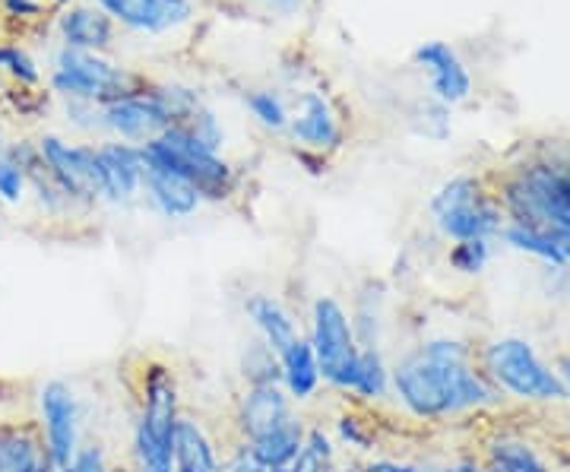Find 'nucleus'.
I'll list each match as a JSON object with an SVG mask.
<instances>
[{
  "label": "nucleus",
  "instance_id": "nucleus-1",
  "mask_svg": "<svg viewBox=\"0 0 570 472\" xmlns=\"http://www.w3.org/2000/svg\"><path fill=\"white\" fill-rule=\"evenodd\" d=\"M390 393L415 422L441 425L472 412L498 410L504 396L479 365L475 346L460 336H428L390 368Z\"/></svg>",
  "mask_w": 570,
  "mask_h": 472
},
{
  "label": "nucleus",
  "instance_id": "nucleus-2",
  "mask_svg": "<svg viewBox=\"0 0 570 472\" xmlns=\"http://www.w3.org/2000/svg\"><path fill=\"white\" fill-rule=\"evenodd\" d=\"M479 355L494 391L527 406H558L568 403L558 371L527 336H494Z\"/></svg>",
  "mask_w": 570,
  "mask_h": 472
},
{
  "label": "nucleus",
  "instance_id": "nucleus-3",
  "mask_svg": "<svg viewBox=\"0 0 570 472\" xmlns=\"http://www.w3.org/2000/svg\"><path fill=\"white\" fill-rule=\"evenodd\" d=\"M142 165L149 168H165L171 175L184 178L187 185L200 194V200H228L235 190V171L232 165L219 159V153L206 149L190 130L184 127H168L159 137L146 140L140 146Z\"/></svg>",
  "mask_w": 570,
  "mask_h": 472
},
{
  "label": "nucleus",
  "instance_id": "nucleus-4",
  "mask_svg": "<svg viewBox=\"0 0 570 472\" xmlns=\"http://www.w3.org/2000/svg\"><path fill=\"white\" fill-rule=\"evenodd\" d=\"M431 216L438 232L450 242H469V238H501L508 226V216L501 204L491 197L485 185L472 175H456L434 190L431 197Z\"/></svg>",
  "mask_w": 570,
  "mask_h": 472
},
{
  "label": "nucleus",
  "instance_id": "nucleus-5",
  "mask_svg": "<svg viewBox=\"0 0 570 472\" xmlns=\"http://www.w3.org/2000/svg\"><path fill=\"white\" fill-rule=\"evenodd\" d=\"M317 368H321V381L330 384L333 391L352 393V381H355V368H358V340L352 330V317H348L346 305L333 295H317L311 305V336H307Z\"/></svg>",
  "mask_w": 570,
  "mask_h": 472
},
{
  "label": "nucleus",
  "instance_id": "nucleus-6",
  "mask_svg": "<svg viewBox=\"0 0 570 472\" xmlns=\"http://www.w3.org/2000/svg\"><path fill=\"white\" fill-rule=\"evenodd\" d=\"M51 89L67 96L70 102L111 105L127 96H137L146 86L124 67L102 61L92 51H77V48H61L55 58V73H51Z\"/></svg>",
  "mask_w": 570,
  "mask_h": 472
},
{
  "label": "nucleus",
  "instance_id": "nucleus-7",
  "mask_svg": "<svg viewBox=\"0 0 570 472\" xmlns=\"http://www.w3.org/2000/svg\"><path fill=\"white\" fill-rule=\"evenodd\" d=\"M181 419V391L178 377L165 362L146 358L137 374V429L175 451V429Z\"/></svg>",
  "mask_w": 570,
  "mask_h": 472
},
{
  "label": "nucleus",
  "instance_id": "nucleus-8",
  "mask_svg": "<svg viewBox=\"0 0 570 472\" xmlns=\"http://www.w3.org/2000/svg\"><path fill=\"white\" fill-rule=\"evenodd\" d=\"M39 156L70 204H96L102 197V168L96 146L67 144L48 134L39 140Z\"/></svg>",
  "mask_w": 570,
  "mask_h": 472
},
{
  "label": "nucleus",
  "instance_id": "nucleus-9",
  "mask_svg": "<svg viewBox=\"0 0 570 472\" xmlns=\"http://www.w3.org/2000/svg\"><path fill=\"white\" fill-rule=\"evenodd\" d=\"M39 425L45 453L55 466H67L80 448V400L70 384L48 381L39 391Z\"/></svg>",
  "mask_w": 570,
  "mask_h": 472
},
{
  "label": "nucleus",
  "instance_id": "nucleus-10",
  "mask_svg": "<svg viewBox=\"0 0 570 472\" xmlns=\"http://www.w3.org/2000/svg\"><path fill=\"white\" fill-rule=\"evenodd\" d=\"M102 127L118 134L127 144H146L171 127V115L165 108L163 89H142L137 96H127L118 102L102 105Z\"/></svg>",
  "mask_w": 570,
  "mask_h": 472
},
{
  "label": "nucleus",
  "instance_id": "nucleus-11",
  "mask_svg": "<svg viewBox=\"0 0 570 472\" xmlns=\"http://www.w3.org/2000/svg\"><path fill=\"white\" fill-rule=\"evenodd\" d=\"M292 396L283 387H245L235 406V429L242 441H254L292 419Z\"/></svg>",
  "mask_w": 570,
  "mask_h": 472
},
{
  "label": "nucleus",
  "instance_id": "nucleus-12",
  "mask_svg": "<svg viewBox=\"0 0 570 472\" xmlns=\"http://www.w3.org/2000/svg\"><path fill=\"white\" fill-rule=\"evenodd\" d=\"M99 10L137 32H165L194 13L190 0H99Z\"/></svg>",
  "mask_w": 570,
  "mask_h": 472
},
{
  "label": "nucleus",
  "instance_id": "nucleus-13",
  "mask_svg": "<svg viewBox=\"0 0 570 472\" xmlns=\"http://www.w3.org/2000/svg\"><path fill=\"white\" fill-rule=\"evenodd\" d=\"M415 63H422L431 77V89L438 96L441 105H456L463 102L472 89V80H469V70L463 67V61L456 58V51L444 45V41H428L415 51Z\"/></svg>",
  "mask_w": 570,
  "mask_h": 472
},
{
  "label": "nucleus",
  "instance_id": "nucleus-14",
  "mask_svg": "<svg viewBox=\"0 0 570 472\" xmlns=\"http://www.w3.org/2000/svg\"><path fill=\"white\" fill-rule=\"evenodd\" d=\"M99 149V168H102V197L111 204L130 200L142 187V153L134 144H102Z\"/></svg>",
  "mask_w": 570,
  "mask_h": 472
},
{
  "label": "nucleus",
  "instance_id": "nucleus-15",
  "mask_svg": "<svg viewBox=\"0 0 570 472\" xmlns=\"http://www.w3.org/2000/svg\"><path fill=\"white\" fill-rule=\"evenodd\" d=\"M482 472H554L549 456L520 434H491L482 444Z\"/></svg>",
  "mask_w": 570,
  "mask_h": 472
},
{
  "label": "nucleus",
  "instance_id": "nucleus-16",
  "mask_svg": "<svg viewBox=\"0 0 570 472\" xmlns=\"http://www.w3.org/2000/svg\"><path fill=\"white\" fill-rule=\"evenodd\" d=\"M292 134L298 144L321 149V153L343 144V127L336 121V111L321 92H305L298 99V115L292 121Z\"/></svg>",
  "mask_w": 570,
  "mask_h": 472
},
{
  "label": "nucleus",
  "instance_id": "nucleus-17",
  "mask_svg": "<svg viewBox=\"0 0 570 472\" xmlns=\"http://www.w3.org/2000/svg\"><path fill=\"white\" fill-rule=\"evenodd\" d=\"M41 460L51 456L45 453L36 422H0V472H32Z\"/></svg>",
  "mask_w": 570,
  "mask_h": 472
},
{
  "label": "nucleus",
  "instance_id": "nucleus-18",
  "mask_svg": "<svg viewBox=\"0 0 570 472\" xmlns=\"http://www.w3.org/2000/svg\"><path fill=\"white\" fill-rule=\"evenodd\" d=\"M175 472H223V460L216 451V441L206 434V429L184 415L178 419V429H175Z\"/></svg>",
  "mask_w": 570,
  "mask_h": 472
},
{
  "label": "nucleus",
  "instance_id": "nucleus-19",
  "mask_svg": "<svg viewBox=\"0 0 570 472\" xmlns=\"http://www.w3.org/2000/svg\"><path fill=\"white\" fill-rule=\"evenodd\" d=\"M63 48H77V51H105L115 39V26L111 17L99 7H70L58 20Z\"/></svg>",
  "mask_w": 570,
  "mask_h": 472
},
{
  "label": "nucleus",
  "instance_id": "nucleus-20",
  "mask_svg": "<svg viewBox=\"0 0 570 472\" xmlns=\"http://www.w3.org/2000/svg\"><path fill=\"white\" fill-rule=\"evenodd\" d=\"M245 314L250 317V324L257 330V336L264 340L266 346H273V350L283 355L298 336H302V330L295 324V317L288 314V311L273 298V295H261V292H254V295H247L245 298Z\"/></svg>",
  "mask_w": 570,
  "mask_h": 472
},
{
  "label": "nucleus",
  "instance_id": "nucleus-21",
  "mask_svg": "<svg viewBox=\"0 0 570 472\" xmlns=\"http://www.w3.org/2000/svg\"><path fill=\"white\" fill-rule=\"evenodd\" d=\"M142 187L149 194V200L156 204V209L168 216V219H187L197 213V206L204 204L200 194L194 187L187 185L184 178L165 171V168H149L142 171Z\"/></svg>",
  "mask_w": 570,
  "mask_h": 472
},
{
  "label": "nucleus",
  "instance_id": "nucleus-22",
  "mask_svg": "<svg viewBox=\"0 0 570 472\" xmlns=\"http://www.w3.org/2000/svg\"><path fill=\"white\" fill-rule=\"evenodd\" d=\"M305 422L298 415H292V419H285L283 425H276L273 432L247 441V451L254 453V460L269 472L283 470L298 456L302 444H305Z\"/></svg>",
  "mask_w": 570,
  "mask_h": 472
},
{
  "label": "nucleus",
  "instance_id": "nucleus-23",
  "mask_svg": "<svg viewBox=\"0 0 570 472\" xmlns=\"http://www.w3.org/2000/svg\"><path fill=\"white\" fill-rule=\"evenodd\" d=\"M283 362V391L292 396V403H307L314 393L321 391V368L307 336H298L288 350L279 355Z\"/></svg>",
  "mask_w": 570,
  "mask_h": 472
},
{
  "label": "nucleus",
  "instance_id": "nucleus-24",
  "mask_svg": "<svg viewBox=\"0 0 570 472\" xmlns=\"http://www.w3.org/2000/svg\"><path fill=\"white\" fill-rule=\"evenodd\" d=\"M238 374L245 387H283V362L279 352L266 346L261 336L247 340L238 355Z\"/></svg>",
  "mask_w": 570,
  "mask_h": 472
},
{
  "label": "nucleus",
  "instance_id": "nucleus-25",
  "mask_svg": "<svg viewBox=\"0 0 570 472\" xmlns=\"http://www.w3.org/2000/svg\"><path fill=\"white\" fill-rule=\"evenodd\" d=\"M501 238H504V245H510L513 250H520V254H530L535 260H542L546 267H568V264H564L561 242H558V235H554L551 228H532L508 223L504 232H501Z\"/></svg>",
  "mask_w": 570,
  "mask_h": 472
},
{
  "label": "nucleus",
  "instance_id": "nucleus-26",
  "mask_svg": "<svg viewBox=\"0 0 570 472\" xmlns=\"http://www.w3.org/2000/svg\"><path fill=\"white\" fill-rule=\"evenodd\" d=\"M384 295L377 283H367V292L355 298V308L348 311L352 330L362 350H381V330H384Z\"/></svg>",
  "mask_w": 570,
  "mask_h": 472
},
{
  "label": "nucleus",
  "instance_id": "nucleus-27",
  "mask_svg": "<svg viewBox=\"0 0 570 472\" xmlns=\"http://www.w3.org/2000/svg\"><path fill=\"white\" fill-rule=\"evenodd\" d=\"M352 396L365 400V403H381L390 396V365L381 350L358 352V368L352 381Z\"/></svg>",
  "mask_w": 570,
  "mask_h": 472
},
{
  "label": "nucleus",
  "instance_id": "nucleus-28",
  "mask_svg": "<svg viewBox=\"0 0 570 472\" xmlns=\"http://www.w3.org/2000/svg\"><path fill=\"white\" fill-rule=\"evenodd\" d=\"M292 472H340L336 466V448H333V437L317 425L305 434V444L298 456L288 463Z\"/></svg>",
  "mask_w": 570,
  "mask_h": 472
},
{
  "label": "nucleus",
  "instance_id": "nucleus-29",
  "mask_svg": "<svg viewBox=\"0 0 570 472\" xmlns=\"http://www.w3.org/2000/svg\"><path fill=\"white\" fill-rule=\"evenodd\" d=\"M448 264L460 276H482L491 264V242H485V238L453 242L448 250Z\"/></svg>",
  "mask_w": 570,
  "mask_h": 472
},
{
  "label": "nucleus",
  "instance_id": "nucleus-30",
  "mask_svg": "<svg viewBox=\"0 0 570 472\" xmlns=\"http://www.w3.org/2000/svg\"><path fill=\"white\" fill-rule=\"evenodd\" d=\"M336 432L343 437V444L348 448H355V451H374V425L362 419L358 412H343L340 419H336Z\"/></svg>",
  "mask_w": 570,
  "mask_h": 472
},
{
  "label": "nucleus",
  "instance_id": "nucleus-31",
  "mask_svg": "<svg viewBox=\"0 0 570 472\" xmlns=\"http://www.w3.org/2000/svg\"><path fill=\"white\" fill-rule=\"evenodd\" d=\"M0 67H3L13 80H20L22 86H36V82L41 80L36 61H32L22 48H17V45H0Z\"/></svg>",
  "mask_w": 570,
  "mask_h": 472
},
{
  "label": "nucleus",
  "instance_id": "nucleus-32",
  "mask_svg": "<svg viewBox=\"0 0 570 472\" xmlns=\"http://www.w3.org/2000/svg\"><path fill=\"white\" fill-rule=\"evenodd\" d=\"M247 108L254 111V118L269 127V130H283L288 127V111L285 105L273 96V92H250L247 96Z\"/></svg>",
  "mask_w": 570,
  "mask_h": 472
},
{
  "label": "nucleus",
  "instance_id": "nucleus-33",
  "mask_svg": "<svg viewBox=\"0 0 570 472\" xmlns=\"http://www.w3.org/2000/svg\"><path fill=\"white\" fill-rule=\"evenodd\" d=\"M26 187H29L26 171L3 153V156H0V200L10 206L20 204L22 197H26Z\"/></svg>",
  "mask_w": 570,
  "mask_h": 472
},
{
  "label": "nucleus",
  "instance_id": "nucleus-34",
  "mask_svg": "<svg viewBox=\"0 0 570 472\" xmlns=\"http://www.w3.org/2000/svg\"><path fill=\"white\" fill-rule=\"evenodd\" d=\"M70 466L77 472H111V463H108V453H105L102 444H80Z\"/></svg>",
  "mask_w": 570,
  "mask_h": 472
},
{
  "label": "nucleus",
  "instance_id": "nucleus-35",
  "mask_svg": "<svg viewBox=\"0 0 570 472\" xmlns=\"http://www.w3.org/2000/svg\"><path fill=\"white\" fill-rule=\"evenodd\" d=\"M223 472H269V470L254 460V453L247 451V441L238 437V448L223 460Z\"/></svg>",
  "mask_w": 570,
  "mask_h": 472
},
{
  "label": "nucleus",
  "instance_id": "nucleus-36",
  "mask_svg": "<svg viewBox=\"0 0 570 472\" xmlns=\"http://www.w3.org/2000/svg\"><path fill=\"white\" fill-rule=\"evenodd\" d=\"M365 472H422L415 463L409 460H390V456H377V460H367Z\"/></svg>",
  "mask_w": 570,
  "mask_h": 472
},
{
  "label": "nucleus",
  "instance_id": "nucleus-37",
  "mask_svg": "<svg viewBox=\"0 0 570 472\" xmlns=\"http://www.w3.org/2000/svg\"><path fill=\"white\" fill-rule=\"evenodd\" d=\"M434 472H482V460H479V453H463V456L441 463Z\"/></svg>",
  "mask_w": 570,
  "mask_h": 472
},
{
  "label": "nucleus",
  "instance_id": "nucleus-38",
  "mask_svg": "<svg viewBox=\"0 0 570 472\" xmlns=\"http://www.w3.org/2000/svg\"><path fill=\"white\" fill-rule=\"evenodd\" d=\"M3 10H7L10 17H22V20H29V17H39L41 3L39 0H3Z\"/></svg>",
  "mask_w": 570,
  "mask_h": 472
},
{
  "label": "nucleus",
  "instance_id": "nucleus-39",
  "mask_svg": "<svg viewBox=\"0 0 570 472\" xmlns=\"http://www.w3.org/2000/svg\"><path fill=\"white\" fill-rule=\"evenodd\" d=\"M551 365L558 371V377H561V384H564V396H568L570 403V350L558 352V358H554Z\"/></svg>",
  "mask_w": 570,
  "mask_h": 472
},
{
  "label": "nucleus",
  "instance_id": "nucleus-40",
  "mask_svg": "<svg viewBox=\"0 0 570 472\" xmlns=\"http://www.w3.org/2000/svg\"><path fill=\"white\" fill-rule=\"evenodd\" d=\"M554 235H558V242H561V250H564V264L570 267V223H568V226L554 228Z\"/></svg>",
  "mask_w": 570,
  "mask_h": 472
},
{
  "label": "nucleus",
  "instance_id": "nucleus-41",
  "mask_svg": "<svg viewBox=\"0 0 570 472\" xmlns=\"http://www.w3.org/2000/svg\"><path fill=\"white\" fill-rule=\"evenodd\" d=\"M55 470H58V466H55L51 460H41L39 466H36V470H32V472H55Z\"/></svg>",
  "mask_w": 570,
  "mask_h": 472
},
{
  "label": "nucleus",
  "instance_id": "nucleus-42",
  "mask_svg": "<svg viewBox=\"0 0 570 472\" xmlns=\"http://www.w3.org/2000/svg\"><path fill=\"white\" fill-rule=\"evenodd\" d=\"M340 472H365V466H358V463H348V466H340Z\"/></svg>",
  "mask_w": 570,
  "mask_h": 472
},
{
  "label": "nucleus",
  "instance_id": "nucleus-43",
  "mask_svg": "<svg viewBox=\"0 0 570 472\" xmlns=\"http://www.w3.org/2000/svg\"><path fill=\"white\" fill-rule=\"evenodd\" d=\"M55 472H77V470H73V466L67 463V466H58V470H55Z\"/></svg>",
  "mask_w": 570,
  "mask_h": 472
},
{
  "label": "nucleus",
  "instance_id": "nucleus-44",
  "mask_svg": "<svg viewBox=\"0 0 570 472\" xmlns=\"http://www.w3.org/2000/svg\"><path fill=\"white\" fill-rule=\"evenodd\" d=\"M269 3H292V0H269Z\"/></svg>",
  "mask_w": 570,
  "mask_h": 472
},
{
  "label": "nucleus",
  "instance_id": "nucleus-45",
  "mask_svg": "<svg viewBox=\"0 0 570 472\" xmlns=\"http://www.w3.org/2000/svg\"><path fill=\"white\" fill-rule=\"evenodd\" d=\"M273 472H292V470H288V466H283V470H273Z\"/></svg>",
  "mask_w": 570,
  "mask_h": 472
},
{
  "label": "nucleus",
  "instance_id": "nucleus-46",
  "mask_svg": "<svg viewBox=\"0 0 570 472\" xmlns=\"http://www.w3.org/2000/svg\"><path fill=\"white\" fill-rule=\"evenodd\" d=\"M55 3H70V0H55Z\"/></svg>",
  "mask_w": 570,
  "mask_h": 472
}]
</instances>
